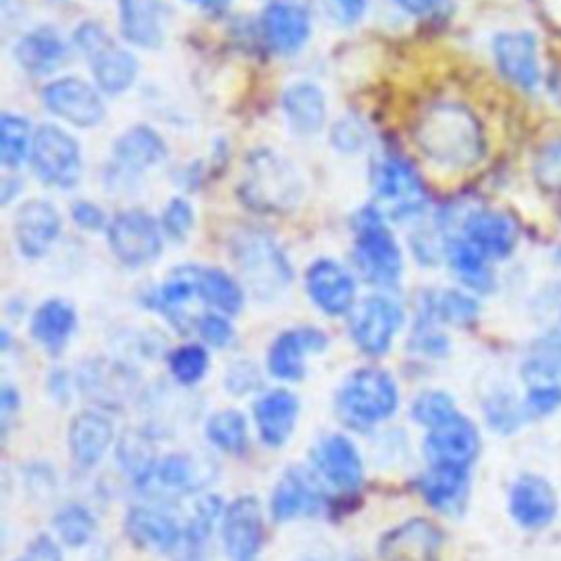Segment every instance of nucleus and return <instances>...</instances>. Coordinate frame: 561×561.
<instances>
[{
  "label": "nucleus",
  "mask_w": 561,
  "mask_h": 561,
  "mask_svg": "<svg viewBox=\"0 0 561 561\" xmlns=\"http://www.w3.org/2000/svg\"><path fill=\"white\" fill-rule=\"evenodd\" d=\"M31 162L37 178L48 186L72 188L81 175V151L77 140L53 123L35 129Z\"/></svg>",
  "instance_id": "nucleus-6"
},
{
  "label": "nucleus",
  "mask_w": 561,
  "mask_h": 561,
  "mask_svg": "<svg viewBox=\"0 0 561 561\" xmlns=\"http://www.w3.org/2000/svg\"><path fill=\"white\" fill-rule=\"evenodd\" d=\"M283 112L296 134L309 136L322 129L327 121V101L316 83L300 81L285 90Z\"/></svg>",
  "instance_id": "nucleus-28"
},
{
  "label": "nucleus",
  "mask_w": 561,
  "mask_h": 561,
  "mask_svg": "<svg viewBox=\"0 0 561 561\" xmlns=\"http://www.w3.org/2000/svg\"><path fill=\"white\" fill-rule=\"evenodd\" d=\"M484 410H486L489 425H493L500 432H511L522 416L517 403L508 394H495L493 399H489Z\"/></svg>",
  "instance_id": "nucleus-47"
},
{
  "label": "nucleus",
  "mask_w": 561,
  "mask_h": 561,
  "mask_svg": "<svg viewBox=\"0 0 561 561\" xmlns=\"http://www.w3.org/2000/svg\"><path fill=\"white\" fill-rule=\"evenodd\" d=\"M151 447L147 443V438H142L140 434H125V438H121L118 443V462L121 467H125L129 471V476H134L138 480V484H142L149 473L153 471L156 462L151 458Z\"/></svg>",
  "instance_id": "nucleus-41"
},
{
  "label": "nucleus",
  "mask_w": 561,
  "mask_h": 561,
  "mask_svg": "<svg viewBox=\"0 0 561 561\" xmlns=\"http://www.w3.org/2000/svg\"><path fill=\"white\" fill-rule=\"evenodd\" d=\"M234 261L241 267L245 280L263 294L265 289L285 287L289 280V267L280 250L265 234H245L234 248Z\"/></svg>",
  "instance_id": "nucleus-15"
},
{
  "label": "nucleus",
  "mask_w": 561,
  "mask_h": 561,
  "mask_svg": "<svg viewBox=\"0 0 561 561\" xmlns=\"http://www.w3.org/2000/svg\"><path fill=\"white\" fill-rule=\"evenodd\" d=\"M445 256L451 272L460 283L478 294H489L495 287V274L491 270V259H486L476 245H471L462 234L451 237L445 243Z\"/></svg>",
  "instance_id": "nucleus-29"
},
{
  "label": "nucleus",
  "mask_w": 561,
  "mask_h": 561,
  "mask_svg": "<svg viewBox=\"0 0 561 561\" xmlns=\"http://www.w3.org/2000/svg\"><path fill=\"white\" fill-rule=\"evenodd\" d=\"M114 438L110 419L94 410H83L72 416L68 427L70 456L79 467H94L101 462Z\"/></svg>",
  "instance_id": "nucleus-24"
},
{
  "label": "nucleus",
  "mask_w": 561,
  "mask_h": 561,
  "mask_svg": "<svg viewBox=\"0 0 561 561\" xmlns=\"http://www.w3.org/2000/svg\"><path fill=\"white\" fill-rule=\"evenodd\" d=\"M151 482L158 484L160 489H167L173 493H186L188 489H193L197 484L195 462L186 454H171L156 462L153 471L142 482V486H147Z\"/></svg>",
  "instance_id": "nucleus-37"
},
{
  "label": "nucleus",
  "mask_w": 561,
  "mask_h": 561,
  "mask_svg": "<svg viewBox=\"0 0 561 561\" xmlns=\"http://www.w3.org/2000/svg\"><path fill=\"white\" fill-rule=\"evenodd\" d=\"M403 322L401 307L381 294L366 296L351 309V335L366 355H383Z\"/></svg>",
  "instance_id": "nucleus-9"
},
{
  "label": "nucleus",
  "mask_w": 561,
  "mask_h": 561,
  "mask_svg": "<svg viewBox=\"0 0 561 561\" xmlns=\"http://www.w3.org/2000/svg\"><path fill=\"white\" fill-rule=\"evenodd\" d=\"M188 2L204 9V11H213V13H219L230 4V0H188Z\"/></svg>",
  "instance_id": "nucleus-55"
},
{
  "label": "nucleus",
  "mask_w": 561,
  "mask_h": 561,
  "mask_svg": "<svg viewBox=\"0 0 561 561\" xmlns=\"http://www.w3.org/2000/svg\"><path fill=\"white\" fill-rule=\"evenodd\" d=\"M31 125L26 118L15 114H2L0 118V162L7 169H15L31 153L33 147Z\"/></svg>",
  "instance_id": "nucleus-36"
},
{
  "label": "nucleus",
  "mask_w": 561,
  "mask_h": 561,
  "mask_svg": "<svg viewBox=\"0 0 561 561\" xmlns=\"http://www.w3.org/2000/svg\"><path fill=\"white\" fill-rule=\"evenodd\" d=\"M53 524H55V530L61 537V541L72 546V548L85 546L92 539L94 530H96L94 515L85 506H81V504L64 506L55 515Z\"/></svg>",
  "instance_id": "nucleus-38"
},
{
  "label": "nucleus",
  "mask_w": 561,
  "mask_h": 561,
  "mask_svg": "<svg viewBox=\"0 0 561 561\" xmlns=\"http://www.w3.org/2000/svg\"><path fill=\"white\" fill-rule=\"evenodd\" d=\"M414 138L427 158L449 169L473 167L484 153L480 123L458 103H438L427 110Z\"/></svg>",
  "instance_id": "nucleus-1"
},
{
  "label": "nucleus",
  "mask_w": 561,
  "mask_h": 561,
  "mask_svg": "<svg viewBox=\"0 0 561 561\" xmlns=\"http://www.w3.org/2000/svg\"><path fill=\"white\" fill-rule=\"evenodd\" d=\"M561 408V383H535L528 386V394L524 401V414L528 416H546Z\"/></svg>",
  "instance_id": "nucleus-44"
},
{
  "label": "nucleus",
  "mask_w": 561,
  "mask_h": 561,
  "mask_svg": "<svg viewBox=\"0 0 561 561\" xmlns=\"http://www.w3.org/2000/svg\"><path fill=\"white\" fill-rule=\"evenodd\" d=\"M535 175L541 184L561 188V138H550L535 158Z\"/></svg>",
  "instance_id": "nucleus-43"
},
{
  "label": "nucleus",
  "mask_w": 561,
  "mask_h": 561,
  "mask_svg": "<svg viewBox=\"0 0 561 561\" xmlns=\"http://www.w3.org/2000/svg\"><path fill=\"white\" fill-rule=\"evenodd\" d=\"M15 561H64V557L53 537L37 535Z\"/></svg>",
  "instance_id": "nucleus-49"
},
{
  "label": "nucleus",
  "mask_w": 561,
  "mask_h": 561,
  "mask_svg": "<svg viewBox=\"0 0 561 561\" xmlns=\"http://www.w3.org/2000/svg\"><path fill=\"white\" fill-rule=\"evenodd\" d=\"M226 383L232 392L237 394H243V392H250L256 388L259 383V375H256V368L248 362H241V364H234L230 368V375H226Z\"/></svg>",
  "instance_id": "nucleus-50"
},
{
  "label": "nucleus",
  "mask_w": 561,
  "mask_h": 561,
  "mask_svg": "<svg viewBox=\"0 0 561 561\" xmlns=\"http://www.w3.org/2000/svg\"><path fill=\"white\" fill-rule=\"evenodd\" d=\"M18 403H20L18 390H13L9 383H4V386H2V392H0V408H2V412H4V414L13 412V410L18 408Z\"/></svg>",
  "instance_id": "nucleus-54"
},
{
  "label": "nucleus",
  "mask_w": 561,
  "mask_h": 561,
  "mask_svg": "<svg viewBox=\"0 0 561 561\" xmlns=\"http://www.w3.org/2000/svg\"><path fill=\"white\" fill-rule=\"evenodd\" d=\"M206 368H208V353L202 344H184L169 355L171 377L182 386L197 383L204 377Z\"/></svg>",
  "instance_id": "nucleus-40"
},
{
  "label": "nucleus",
  "mask_w": 561,
  "mask_h": 561,
  "mask_svg": "<svg viewBox=\"0 0 561 561\" xmlns=\"http://www.w3.org/2000/svg\"><path fill=\"white\" fill-rule=\"evenodd\" d=\"M305 287L311 302L327 316H342L355 307V280L337 261L320 259L311 263Z\"/></svg>",
  "instance_id": "nucleus-16"
},
{
  "label": "nucleus",
  "mask_w": 561,
  "mask_h": 561,
  "mask_svg": "<svg viewBox=\"0 0 561 561\" xmlns=\"http://www.w3.org/2000/svg\"><path fill=\"white\" fill-rule=\"evenodd\" d=\"M322 502H324V491L316 480V476H311V471L307 469L291 467L278 478L272 491L270 508L276 522H287V519L318 513Z\"/></svg>",
  "instance_id": "nucleus-17"
},
{
  "label": "nucleus",
  "mask_w": 561,
  "mask_h": 561,
  "mask_svg": "<svg viewBox=\"0 0 561 561\" xmlns=\"http://www.w3.org/2000/svg\"><path fill=\"white\" fill-rule=\"evenodd\" d=\"M340 20L344 22H357L366 11V0H333Z\"/></svg>",
  "instance_id": "nucleus-52"
},
{
  "label": "nucleus",
  "mask_w": 561,
  "mask_h": 561,
  "mask_svg": "<svg viewBox=\"0 0 561 561\" xmlns=\"http://www.w3.org/2000/svg\"><path fill=\"white\" fill-rule=\"evenodd\" d=\"M423 451L430 467L467 469L480 451V436L476 425L467 416L456 412L451 419L427 432L423 440Z\"/></svg>",
  "instance_id": "nucleus-11"
},
{
  "label": "nucleus",
  "mask_w": 561,
  "mask_h": 561,
  "mask_svg": "<svg viewBox=\"0 0 561 561\" xmlns=\"http://www.w3.org/2000/svg\"><path fill=\"white\" fill-rule=\"evenodd\" d=\"M59 230H61L59 213L53 204L44 199L24 202L15 213V221H13L15 243L26 259L44 256L50 250V245L57 241Z\"/></svg>",
  "instance_id": "nucleus-18"
},
{
  "label": "nucleus",
  "mask_w": 561,
  "mask_h": 561,
  "mask_svg": "<svg viewBox=\"0 0 561 561\" xmlns=\"http://www.w3.org/2000/svg\"><path fill=\"white\" fill-rule=\"evenodd\" d=\"M118 20L127 42L142 48L162 44V0H118Z\"/></svg>",
  "instance_id": "nucleus-27"
},
{
  "label": "nucleus",
  "mask_w": 561,
  "mask_h": 561,
  "mask_svg": "<svg viewBox=\"0 0 561 561\" xmlns=\"http://www.w3.org/2000/svg\"><path fill=\"white\" fill-rule=\"evenodd\" d=\"M208 440L228 454H241L248 447V423L239 410H219L206 421Z\"/></svg>",
  "instance_id": "nucleus-35"
},
{
  "label": "nucleus",
  "mask_w": 561,
  "mask_h": 561,
  "mask_svg": "<svg viewBox=\"0 0 561 561\" xmlns=\"http://www.w3.org/2000/svg\"><path fill=\"white\" fill-rule=\"evenodd\" d=\"M261 28H263L265 42L276 53L289 55L305 46L311 33V22L305 9L278 0L265 7L261 15Z\"/></svg>",
  "instance_id": "nucleus-23"
},
{
  "label": "nucleus",
  "mask_w": 561,
  "mask_h": 561,
  "mask_svg": "<svg viewBox=\"0 0 561 561\" xmlns=\"http://www.w3.org/2000/svg\"><path fill=\"white\" fill-rule=\"evenodd\" d=\"M554 263L561 270V245H557V250H554Z\"/></svg>",
  "instance_id": "nucleus-56"
},
{
  "label": "nucleus",
  "mask_w": 561,
  "mask_h": 561,
  "mask_svg": "<svg viewBox=\"0 0 561 561\" xmlns=\"http://www.w3.org/2000/svg\"><path fill=\"white\" fill-rule=\"evenodd\" d=\"M72 219L83 230H101L105 226V213L92 202H77L72 206Z\"/></svg>",
  "instance_id": "nucleus-51"
},
{
  "label": "nucleus",
  "mask_w": 561,
  "mask_h": 561,
  "mask_svg": "<svg viewBox=\"0 0 561 561\" xmlns=\"http://www.w3.org/2000/svg\"><path fill=\"white\" fill-rule=\"evenodd\" d=\"M125 530L136 546L153 552H175L184 537L175 517L153 506H134L125 517Z\"/></svg>",
  "instance_id": "nucleus-22"
},
{
  "label": "nucleus",
  "mask_w": 561,
  "mask_h": 561,
  "mask_svg": "<svg viewBox=\"0 0 561 561\" xmlns=\"http://www.w3.org/2000/svg\"><path fill=\"white\" fill-rule=\"evenodd\" d=\"M221 541L228 561H254L263 543V511L256 497L232 500L221 515Z\"/></svg>",
  "instance_id": "nucleus-12"
},
{
  "label": "nucleus",
  "mask_w": 561,
  "mask_h": 561,
  "mask_svg": "<svg viewBox=\"0 0 561 561\" xmlns=\"http://www.w3.org/2000/svg\"><path fill=\"white\" fill-rule=\"evenodd\" d=\"M298 416V399L285 388L267 390L254 403V421L259 436L270 447H280L294 432Z\"/></svg>",
  "instance_id": "nucleus-25"
},
{
  "label": "nucleus",
  "mask_w": 561,
  "mask_h": 561,
  "mask_svg": "<svg viewBox=\"0 0 561 561\" xmlns=\"http://www.w3.org/2000/svg\"><path fill=\"white\" fill-rule=\"evenodd\" d=\"M327 346V335L313 327L283 331L270 346L267 370L283 381H296L305 375L307 353H320Z\"/></svg>",
  "instance_id": "nucleus-20"
},
{
  "label": "nucleus",
  "mask_w": 561,
  "mask_h": 561,
  "mask_svg": "<svg viewBox=\"0 0 561 561\" xmlns=\"http://www.w3.org/2000/svg\"><path fill=\"white\" fill-rule=\"evenodd\" d=\"M500 75L524 92H535L541 85L539 39L528 28L500 31L491 44Z\"/></svg>",
  "instance_id": "nucleus-8"
},
{
  "label": "nucleus",
  "mask_w": 561,
  "mask_h": 561,
  "mask_svg": "<svg viewBox=\"0 0 561 561\" xmlns=\"http://www.w3.org/2000/svg\"><path fill=\"white\" fill-rule=\"evenodd\" d=\"M313 465L318 473L342 491H355L364 478L362 456L344 434H329L313 447Z\"/></svg>",
  "instance_id": "nucleus-19"
},
{
  "label": "nucleus",
  "mask_w": 561,
  "mask_h": 561,
  "mask_svg": "<svg viewBox=\"0 0 561 561\" xmlns=\"http://www.w3.org/2000/svg\"><path fill=\"white\" fill-rule=\"evenodd\" d=\"M75 42L88 57L101 92L121 94L134 83L138 72L136 57L129 50L116 46L99 24H81L75 33Z\"/></svg>",
  "instance_id": "nucleus-4"
},
{
  "label": "nucleus",
  "mask_w": 561,
  "mask_h": 561,
  "mask_svg": "<svg viewBox=\"0 0 561 561\" xmlns=\"http://www.w3.org/2000/svg\"><path fill=\"white\" fill-rule=\"evenodd\" d=\"M195 327H197L199 337H202L206 344L217 346V348L230 344V340H232V335H234L232 324H230L228 318H226L224 313H219V311L202 313V316L197 318Z\"/></svg>",
  "instance_id": "nucleus-46"
},
{
  "label": "nucleus",
  "mask_w": 561,
  "mask_h": 561,
  "mask_svg": "<svg viewBox=\"0 0 561 561\" xmlns=\"http://www.w3.org/2000/svg\"><path fill=\"white\" fill-rule=\"evenodd\" d=\"M462 237L476 245L486 259H508L519 241L517 224L511 215L497 208H473L462 219Z\"/></svg>",
  "instance_id": "nucleus-14"
},
{
  "label": "nucleus",
  "mask_w": 561,
  "mask_h": 561,
  "mask_svg": "<svg viewBox=\"0 0 561 561\" xmlns=\"http://www.w3.org/2000/svg\"><path fill=\"white\" fill-rule=\"evenodd\" d=\"M412 346L419 351V353H425V355H432V357H440L447 353V337L438 331H434L430 327V322H425L421 329H416L414 337H412Z\"/></svg>",
  "instance_id": "nucleus-48"
},
{
  "label": "nucleus",
  "mask_w": 561,
  "mask_h": 561,
  "mask_svg": "<svg viewBox=\"0 0 561 561\" xmlns=\"http://www.w3.org/2000/svg\"><path fill=\"white\" fill-rule=\"evenodd\" d=\"M443 533L425 517H412L390 528L377 546L381 561H440Z\"/></svg>",
  "instance_id": "nucleus-13"
},
{
  "label": "nucleus",
  "mask_w": 561,
  "mask_h": 561,
  "mask_svg": "<svg viewBox=\"0 0 561 561\" xmlns=\"http://www.w3.org/2000/svg\"><path fill=\"white\" fill-rule=\"evenodd\" d=\"M42 101L48 112L75 127H94L105 116L99 90L79 77H64L46 83Z\"/></svg>",
  "instance_id": "nucleus-10"
},
{
  "label": "nucleus",
  "mask_w": 561,
  "mask_h": 561,
  "mask_svg": "<svg viewBox=\"0 0 561 561\" xmlns=\"http://www.w3.org/2000/svg\"><path fill=\"white\" fill-rule=\"evenodd\" d=\"M193 228V208L188 206L186 199H171L162 213V230L167 237L184 241L188 230Z\"/></svg>",
  "instance_id": "nucleus-45"
},
{
  "label": "nucleus",
  "mask_w": 561,
  "mask_h": 561,
  "mask_svg": "<svg viewBox=\"0 0 561 561\" xmlns=\"http://www.w3.org/2000/svg\"><path fill=\"white\" fill-rule=\"evenodd\" d=\"M416 486L430 506L443 513H456L465 506L469 473L456 467H432L416 478Z\"/></svg>",
  "instance_id": "nucleus-26"
},
{
  "label": "nucleus",
  "mask_w": 561,
  "mask_h": 561,
  "mask_svg": "<svg viewBox=\"0 0 561 561\" xmlns=\"http://www.w3.org/2000/svg\"><path fill=\"white\" fill-rule=\"evenodd\" d=\"M403 11L412 13V15H423L427 11L434 9L436 0H394Z\"/></svg>",
  "instance_id": "nucleus-53"
},
{
  "label": "nucleus",
  "mask_w": 561,
  "mask_h": 561,
  "mask_svg": "<svg viewBox=\"0 0 561 561\" xmlns=\"http://www.w3.org/2000/svg\"><path fill=\"white\" fill-rule=\"evenodd\" d=\"M412 419L425 427H436L443 421L451 419L458 410L454 405V399L443 390H425L421 392L412 403Z\"/></svg>",
  "instance_id": "nucleus-42"
},
{
  "label": "nucleus",
  "mask_w": 561,
  "mask_h": 561,
  "mask_svg": "<svg viewBox=\"0 0 561 561\" xmlns=\"http://www.w3.org/2000/svg\"><path fill=\"white\" fill-rule=\"evenodd\" d=\"M522 375L528 386L561 379V333H548L535 342L533 353L522 366Z\"/></svg>",
  "instance_id": "nucleus-34"
},
{
  "label": "nucleus",
  "mask_w": 561,
  "mask_h": 561,
  "mask_svg": "<svg viewBox=\"0 0 561 561\" xmlns=\"http://www.w3.org/2000/svg\"><path fill=\"white\" fill-rule=\"evenodd\" d=\"M427 311L443 322L456 324V327H465L471 324L478 318V302L473 296L458 291V289H447L440 291L438 296H434V300L427 305Z\"/></svg>",
  "instance_id": "nucleus-39"
},
{
  "label": "nucleus",
  "mask_w": 561,
  "mask_h": 561,
  "mask_svg": "<svg viewBox=\"0 0 561 561\" xmlns=\"http://www.w3.org/2000/svg\"><path fill=\"white\" fill-rule=\"evenodd\" d=\"M373 184L381 206L379 213L386 217L408 219L419 215L427 204L421 175L408 160L399 156H386L375 164Z\"/></svg>",
  "instance_id": "nucleus-5"
},
{
  "label": "nucleus",
  "mask_w": 561,
  "mask_h": 561,
  "mask_svg": "<svg viewBox=\"0 0 561 561\" xmlns=\"http://www.w3.org/2000/svg\"><path fill=\"white\" fill-rule=\"evenodd\" d=\"M162 138L147 125L129 127L114 142V156L127 169H147L164 158Z\"/></svg>",
  "instance_id": "nucleus-32"
},
{
  "label": "nucleus",
  "mask_w": 561,
  "mask_h": 561,
  "mask_svg": "<svg viewBox=\"0 0 561 561\" xmlns=\"http://www.w3.org/2000/svg\"><path fill=\"white\" fill-rule=\"evenodd\" d=\"M77 327V313L72 305L61 298L42 302L31 318V335L50 353H59Z\"/></svg>",
  "instance_id": "nucleus-30"
},
{
  "label": "nucleus",
  "mask_w": 561,
  "mask_h": 561,
  "mask_svg": "<svg viewBox=\"0 0 561 561\" xmlns=\"http://www.w3.org/2000/svg\"><path fill=\"white\" fill-rule=\"evenodd\" d=\"M557 493L541 476H519L508 493V511L524 528H543L557 515Z\"/></svg>",
  "instance_id": "nucleus-21"
},
{
  "label": "nucleus",
  "mask_w": 561,
  "mask_h": 561,
  "mask_svg": "<svg viewBox=\"0 0 561 561\" xmlns=\"http://www.w3.org/2000/svg\"><path fill=\"white\" fill-rule=\"evenodd\" d=\"M399 403L397 383L381 368H359L337 392V414L355 430H368L394 414Z\"/></svg>",
  "instance_id": "nucleus-2"
},
{
  "label": "nucleus",
  "mask_w": 561,
  "mask_h": 561,
  "mask_svg": "<svg viewBox=\"0 0 561 561\" xmlns=\"http://www.w3.org/2000/svg\"><path fill=\"white\" fill-rule=\"evenodd\" d=\"M66 55V44L61 35L50 26H39L20 37L15 46V57L20 66L33 75L53 72Z\"/></svg>",
  "instance_id": "nucleus-31"
},
{
  "label": "nucleus",
  "mask_w": 561,
  "mask_h": 561,
  "mask_svg": "<svg viewBox=\"0 0 561 561\" xmlns=\"http://www.w3.org/2000/svg\"><path fill=\"white\" fill-rule=\"evenodd\" d=\"M195 287L197 298L224 316L239 313L243 305V291L237 280L217 267H197L195 265Z\"/></svg>",
  "instance_id": "nucleus-33"
},
{
  "label": "nucleus",
  "mask_w": 561,
  "mask_h": 561,
  "mask_svg": "<svg viewBox=\"0 0 561 561\" xmlns=\"http://www.w3.org/2000/svg\"><path fill=\"white\" fill-rule=\"evenodd\" d=\"M355 267L366 283L377 287H392L401 278L403 256L401 250L383 224V215L368 206L355 217Z\"/></svg>",
  "instance_id": "nucleus-3"
},
{
  "label": "nucleus",
  "mask_w": 561,
  "mask_h": 561,
  "mask_svg": "<svg viewBox=\"0 0 561 561\" xmlns=\"http://www.w3.org/2000/svg\"><path fill=\"white\" fill-rule=\"evenodd\" d=\"M107 241L116 259L129 267L156 261L162 252V230L145 210H123L107 226Z\"/></svg>",
  "instance_id": "nucleus-7"
}]
</instances>
